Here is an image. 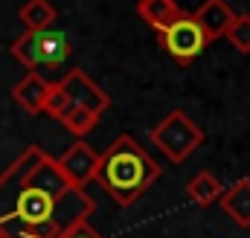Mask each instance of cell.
I'll return each mask as SVG.
<instances>
[{
    "mask_svg": "<svg viewBox=\"0 0 250 238\" xmlns=\"http://www.w3.org/2000/svg\"><path fill=\"white\" fill-rule=\"evenodd\" d=\"M93 209V198L67 186L56 157L41 145L23 148L0 172V227H21L15 238H62Z\"/></svg>",
    "mask_w": 250,
    "mask_h": 238,
    "instance_id": "1",
    "label": "cell"
},
{
    "mask_svg": "<svg viewBox=\"0 0 250 238\" xmlns=\"http://www.w3.org/2000/svg\"><path fill=\"white\" fill-rule=\"evenodd\" d=\"M157 178H160V166L154 163V157H148V151L131 134H120L99 154L93 180L125 209L134 206V200L143 198Z\"/></svg>",
    "mask_w": 250,
    "mask_h": 238,
    "instance_id": "2",
    "label": "cell"
},
{
    "mask_svg": "<svg viewBox=\"0 0 250 238\" xmlns=\"http://www.w3.org/2000/svg\"><path fill=\"white\" fill-rule=\"evenodd\" d=\"M76 108H84V111H93V114H105L111 108V96L82 70V67H70L59 81H50V90H47V102H44V114L50 119H59L62 122L70 111Z\"/></svg>",
    "mask_w": 250,
    "mask_h": 238,
    "instance_id": "3",
    "label": "cell"
},
{
    "mask_svg": "<svg viewBox=\"0 0 250 238\" xmlns=\"http://www.w3.org/2000/svg\"><path fill=\"white\" fill-rule=\"evenodd\" d=\"M18 64L26 67V73H38V67H59L70 59L73 47L67 35L59 29H44V32H26L18 35L9 47Z\"/></svg>",
    "mask_w": 250,
    "mask_h": 238,
    "instance_id": "4",
    "label": "cell"
},
{
    "mask_svg": "<svg viewBox=\"0 0 250 238\" xmlns=\"http://www.w3.org/2000/svg\"><path fill=\"white\" fill-rule=\"evenodd\" d=\"M204 139H207V134L201 131V125H195L187 117V111H172L151 128V142L172 163H187L204 145Z\"/></svg>",
    "mask_w": 250,
    "mask_h": 238,
    "instance_id": "5",
    "label": "cell"
},
{
    "mask_svg": "<svg viewBox=\"0 0 250 238\" xmlns=\"http://www.w3.org/2000/svg\"><path fill=\"white\" fill-rule=\"evenodd\" d=\"M157 38H160V47L166 50V56L175 61V64H181V67L192 64V61L209 47L207 35L201 32V26L195 23V18L187 15V12L175 23H169L163 32H157Z\"/></svg>",
    "mask_w": 250,
    "mask_h": 238,
    "instance_id": "6",
    "label": "cell"
},
{
    "mask_svg": "<svg viewBox=\"0 0 250 238\" xmlns=\"http://www.w3.org/2000/svg\"><path fill=\"white\" fill-rule=\"evenodd\" d=\"M96 166H99V154L84 139H76L62 157H56V169L62 172L67 186H73L79 192H84V186L96 178Z\"/></svg>",
    "mask_w": 250,
    "mask_h": 238,
    "instance_id": "7",
    "label": "cell"
},
{
    "mask_svg": "<svg viewBox=\"0 0 250 238\" xmlns=\"http://www.w3.org/2000/svg\"><path fill=\"white\" fill-rule=\"evenodd\" d=\"M192 18H195V23L201 26V32L207 35V41L212 44V41L224 38L230 20L236 18V12L227 6V0H204V3L195 9Z\"/></svg>",
    "mask_w": 250,
    "mask_h": 238,
    "instance_id": "8",
    "label": "cell"
},
{
    "mask_svg": "<svg viewBox=\"0 0 250 238\" xmlns=\"http://www.w3.org/2000/svg\"><path fill=\"white\" fill-rule=\"evenodd\" d=\"M47 90L50 81L41 73H26L15 87H12V99L26 111V114H44V102H47Z\"/></svg>",
    "mask_w": 250,
    "mask_h": 238,
    "instance_id": "9",
    "label": "cell"
},
{
    "mask_svg": "<svg viewBox=\"0 0 250 238\" xmlns=\"http://www.w3.org/2000/svg\"><path fill=\"white\" fill-rule=\"evenodd\" d=\"M218 206L242 227V230H250V178L236 180L233 186H227L218 198Z\"/></svg>",
    "mask_w": 250,
    "mask_h": 238,
    "instance_id": "10",
    "label": "cell"
},
{
    "mask_svg": "<svg viewBox=\"0 0 250 238\" xmlns=\"http://www.w3.org/2000/svg\"><path fill=\"white\" fill-rule=\"evenodd\" d=\"M181 15H184V9L175 0H137V18L146 26H151L154 32H163Z\"/></svg>",
    "mask_w": 250,
    "mask_h": 238,
    "instance_id": "11",
    "label": "cell"
},
{
    "mask_svg": "<svg viewBox=\"0 0 250 238\" xmlns=\"http://www.w3.org/2000/svg\"><path fill=\"white\" fill-rule=\"evenodd\" d=\"M18 18H21L26 32H44V29H53V23L59 18V9L50 0H26L21 6Z\"/></svg>",
    "mask_w": 250,
    "mask_h": 238,
    "instance_id": "12",
    "label": "cell"
},
{
    "mask_svg": "<svg viewBox=\"0 0 250 238\" xmlns=\"http://www.w3.org/2000/svg\"><path fill=\"white\" fill-rule=\"evenodd\" d=\"M221 192H224V186H221V180L215 178L212 172H198L187 183V198L195 206H212V203H218Z\"/></svg>",
    "mask_w": 250,
    "mask_h": 238,
    "instance_id": "13",
    "label": "cell"
},
{
    "mask_svg": "<svg viewBox=\"0 0 250 238\" xmlns=\"http://www.w3.org/2000/svg\"><path fill=\"white\" fill-rule=\"evenodd\" d=\"M96 122H99V114L84 111V108H76V111H70V114L62 119V125L76 137V139H82L84 134H90V131L96 128Z\"/></svg>",
    "mask_w": 250,
    "mask_h": 238,
    "instance_id": "14",
    "label": "cell"
},
{
    "mask_svg": "<svg viewBox=\"0 0 250 238\" xmlns=\"http://www.w3.org/2000/svg\"><path fill=\"white\" fill-rule=\"evenodd\" d=\"M224 38L233 44V50H239V53L248 56L250 53V15H236L230 20V26H227Z\"/></svg>",
    "mask_w": 250,
    "mask_h": 238,
    "instance_id": "15",
    "label": "cell"
},
{
    "mask_svg": "<svg viewBox=\"0 0 250 238\" xmlns=\"http://www.w3.org/2000/svg\"><path fill=\"white\" fill-rule=\"evenodd\" d=\"M62 238H102L87 221H82V224H76V227H70L67 233H64Z\"/></svg>",
    "mask_w": 250,
    "mask_h": 238,
    "instance_id": "16",
    "label": "cell"
},
{
    "mask_svg": "<svg viewBox=\"0 0 250 238\" xmlns=\"http://www.w3.org/2000/svg\"><path fill=\"white\" fill-rule=\"evenodd\" d=\"M0 238H15V236H12L9 230H3V227H0Z\"/></svg>",
    "mask_w": 250,
    "mask_h": 238,
    "instance_id": "17",
    "label": "cell"
}]
</instances>
